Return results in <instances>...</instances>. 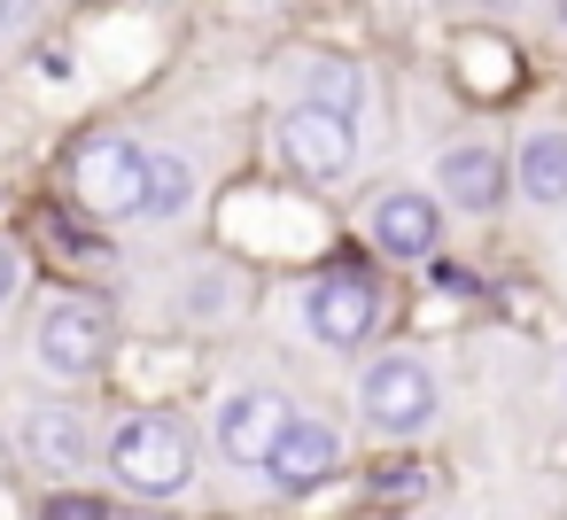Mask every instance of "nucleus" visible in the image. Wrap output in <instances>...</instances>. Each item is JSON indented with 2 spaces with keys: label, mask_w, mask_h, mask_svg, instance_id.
Masks as SVG:
<instances>
[{
  "label": "nucleus",
  "mask_w": 567,
  "mask_h": 520,
  "mask_svg": "<svg viewBox=\"0 0 567 520\" xmlns=\"http://www.w3.org/2000/svg\"><path fill=\"white\" fill-rule=\"evenodd\" d=\"M303 102H327L342 117H365V71L350 55H311L303 63Z\"/></svg>",
  "instance_id": "12"
},
{
  "label": "nucleus",
  "mask_w": 567,
  "mask_h": 520,
  "mask_svg": "<svg viewBox=\"0 0 567 520\" xmlns=\"http://www.w3.org/2000/svg\"><path fill=\"white\" fill-rule=\"evenodd\" d=\"M9 295H17V257L0 249V303H9Z\"/></svg>",
  "instance_id": "17"
},
{
  "label": "nucleus",
  "mask_w": 567,
  "mask_h": 520,
  "mask_svg": "<svg viewBox=\"0 0 567 520\" xmlns=\"http://www.w3.org/2000/svg\"><path fill=\"white\" fill-rule=\"evenodd\" d=\"M48 520H94V505H71V497H55V505H48Z\"/></svg>",
  "instance_id": "16"
},
{
  "label": "nucleus",
  "mask_w": 567,
  "mask_h": 520,
  "mask_svg": "<svg viewBox=\"0 0 567 520\" xmlns=\"http://www.w3.org/2000/svg\"><path fill=\"white\" fill-rule=\"evenodd\" d=\"M435 187H443V202H451V210L489 218V210L505 202V156H497L489 141H458V148H443V156H435Z\"/></svg>",
  "instance_id": "9"
},
{
  "label": "nucleus",
  "mask_w": 567,
  "mask_h": 520,
  "mask_svg": "<svg viewBox=\"0 0 567 520\" xmlns=\"http://www.w3.org/2000/svg\"><path fill=\"white\" fill-rule=\"evenodd\" d=\"M195 202V164L172 148H148V210L141 218H179Z\"/></svg>",
  "instance_id": "14"
},
{
  "label": "nucleus",
  "mask_w": 567,
  "mask_h": 520,
  "mask_svg": "<svg viewBox=\"0 0 567 520\" xmlns=\"http://www.w3.org/2000/svg\"><path fill=\"white\" fill-rule=\"evenodd\" d=\"M32 9H40V0H0V32H17V24H32Z\"/></svg>",
  "instance_id": "15"
},
{
  "label": "nucleus",
  "mask_w": 567,
  "mask_h": 520,
  "mask_svg": "<svg viewBox=\"0 0 567 520\" xmlns=\"http://www.w3.org/2000/svg\"><path fill=\"white\" fill-rule=\"evenodd\" d=\"M296 412H288V396H272V388H234L226 404H218V419H210V435H218V458L226 466H257L265 474V458H272V443H280V427H288Z\"/></svg>",
  "instance_id": "7"
},
{
  "label": "nucleus",
  "mask_w": 567,
  "mask_h": 520,
  "mask_svg": "<svg viewBox=\"0 0 567 520\" xmlns=\"http://www.w3.org/2000/svg\"><path fill=\"white\" fill-rule=\"evenodd\" d=\"M280 156H288L303 179H342L350 156H358V117H342V110L296 94V110L280 117Z\"/></svg>",
  "instance_id": "4"
},
{
  "label": "nucleus",
  "mask_w": 567,
  "mask_h": 520,
  "mask_svg": "<svg viewBox=\"0 0 567 520\" xmlns=\"http://www.w3.org/2000/svg\"><path fill=\"white\" fill-rule=\"evenodd\" d=\"M24 450H32L40 466H79V458H86L79 412H24Z\"/></svg>",
  "instance_id": "13"
},
{
  "label": "nucleus",
  "mask_w": 567,
  "mask_h": 520,
  "mask_svg": "<svg viewBox=\"0 0 567 520\" xmlns=\"http://www.w3.org/2000/svg\"><path fill=\"white\" fill-rule=\"evenodd\" d=\"M79 202L94 218H141L148 210V148L125 133H102L79 148Z\"/></svg>",
  "instance_id": "2"
},
{
  "label": "nucleus",
  "mask_w": 567,
  "mask_h": 520,
  "mask_svg": "<svg viewBox=\"0 0 567 520\" xmlns=\"http://www.w3.org/2000/svg\"><path fill=\"white\" fill-rule=\"evenodd\" d=\"M334 466H342V435L327 419H288L280 443H272V458H265V481L280 497H296V489H319Z\"/></svg>",
  "instance_id": "8"
},
{
  "label": "nucleus",
  "mask_w": 567,
  "mask_h": 520,
  "mask_svg": "<svg viewBox=\"0 0 567 520\" xmlns=\"http://www.w3.org/2000/svg\"><path fill=\"white\" fill-rule=\"evenodd\" d=\"M358 412L381 427V435H420L435 419V373L420 357H373L365 381H358Z\"/></svg>",
  "instance_id": "3"
},
{
  "label": "nucleus",
  "mask_w": 567,
  "mask_h": 520,
  "mask_svg": "<svg viewBox=\"0 0 567 520\" xmlns=\"http://www.w3.org/2000/svg\"><path fill=\"white\" fill-rule=\"evenodd\" d=\"M513 187L536 202V210H567V133L559 125H536L513 156Z\"/></svg>",
  "instance_id": "11"
},
{
  "label": "nucleus",
  "mask_w": 567,
  "mask_h": 520,
  "mask_svg": "<svg viewBox=\"0 0 567 520\" xmlns=\"http://www.w3.org/2000/svg\"><path fill=\"white\" fill-rule=\"evenodd\" d=\"M373 241H381L389 257H404V264L435 257V241H443V210H435V195H420V187L381 195V202H373Z\"/></svg>",
  "instance_id": "10"
},
{
  "label": "nucleus",
  "mask_w": 567,
  "mask_h": 520,
  "mask_svg": "<svg viewBox=\"0 0 567 520\" xmlns=\"http://www.w3.org/2000/svg\"><path fill=\"white\" fill-rule=\"evenodd\" d=\"M102 357H110V319H102V303H86V295L48 303V319H40V365H48L55 381H86Z\"/></svg>",
  "instance_id": "6"
},
{
  "label": "nucleus",
  "mask_w": 567,
  "mask_h": 520,
  "mask_svg": "<svg viewBox=\"0 0 567 520\" xmlns=\"http://www.w3.org/2000/svg\"><path fill=\"white\" fill-rule=\"evenodd\" d=\"M110 466L125 489L141 497H172L195 481V435L172 419V412H133L117 435H110Z\"/></svg>",
  "instance_id": "1"
},
{
  "label": "nucleus",
  "mask_w": 567,
  "mask_h": 520,
  "mask_svg": "<svg viewBox=\"0 0 567 520\" xmlns=\"http://www.w3.org/2000/svg\"><path fill=\"white\" fill-rule=\"evenodd\" d=\"M303 326H311V342H327V350H358V342L381 326L373 280H365V272H327V280H311V288H303Z\"/></svg>",
  "instance_id": "5"
}]
</instances>
